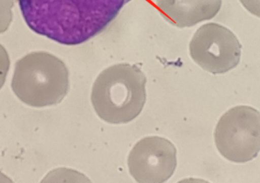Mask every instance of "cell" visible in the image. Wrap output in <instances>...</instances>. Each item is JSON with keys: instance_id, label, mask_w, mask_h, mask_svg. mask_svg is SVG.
Returning a JSON list of instances; mask_svg holds the SVG:
<instances>
[{"instance_id": "cell-1", "label": "cell", "mask_w": 260, "mask_h": 183, "mask_svg": "<svg viewBox=\"0 0 260 183\" xmlns=\"http://www.w3.org/2000/svg\"><path fill=\"white\" fill-rule=\"evenodd\" d=\"M32 32L65 45H77L101 33L132 0H18Z\"/></svg>"}, {"instance_id": "cell-2", "label": "cell", "mask_w": 260, "mask_h": 183, "mask_svg": "<svg viewBox=\"0 0 260 183\" xmlns=\"http://www.w3.org/2000/svg\"><path fill=\"white\" fill-rule=\"evenodd\" d=\"M146 77L138 65L119 63L103 70L90 100L96 115L110 124H126L139 116L146 101Z\"/></svg>"}, {"instance_id": "cell-3", "label": "cell", "mask_w": 260, "mask_h": 183, "mask_svg": "<svg viewBox=\"0 0 260 183\" xmlns=\"http://www.w3.org/2000/svg\"><path fill=\"white\" fill-rule=\"evenodd\" d=\"M70 85V72L63 61L42 51L30 53L17 61L11 82L17 98L36 108L60 103Z\"/></svg>"}, {"instance_id": "cell-4", "label": "cell", "mask_w": 260, "mask_h": 183, "mask_svg": "<svg viewBox=\"0 0 260 183\" xmlns=\"http://www.w3.org/2000/svg\"><path fill=\"white\" fill-rule=\"evenodd\" d=\"M216 149L222 157L245 163L260 152V113L249 106H238L219 120L214 133Z\"/></svg>"}, {"instance_id": "cell-5", "label": "cell", "mask_w": 260, "mask_h": 183, "mask_svg": "<svg viewBox=\"0 0 260 183\" xmlns=\"http://www.w3.org/2000/svg\"><path fill=\"white\" fill-rule=\"evenodd\" d=\"M194 63L213 74H222L238 67L242 44L230 29L216 23L203 25L194 32L189 44Z\"/></svg>"}, {"instance_id": "cell-6", "label": "cell", "mask_w": 260, "mask_h": 183, "mask_svg": "<svg viewBox=\"0 0 260 183\" xmlns=\"http://www.w3.org/2000/svg\"><path fill=\"white\" fill-rule=\"evenodd\" d=\"M127 165L137 182H165L176 169L177 150L169 140L160 136H147L132 149Z\"/></svg>"}, {"instance_id": "cell-7", "label": "cell", "mask_w": 260, "mask_h": 183, "mask_svg": "<svg viewBox=\"0 0 260 183\" xmlns=\"http://www.w3.org/2000/svg\"><path fill=\"white\" fill-rule=\"evenodd\" d=\"M161 16L169 24L186 28L210 20L218 14L222 0H155Z\"/></svg>"}, {"instance_id": "cell-8", "label": "cell", "mask_w": 260, "mask_h": 183, "mask_svg": "<svg viewBox=\"0 0 260 183\" xmlns=\"http://www.w3.org/2000/svg\"><path fill=\"white\" fill-rule=\"evenodd\" d=\"M243 7L254 16L260 18V0H239Z\"/></svg>"}]
</instances>
